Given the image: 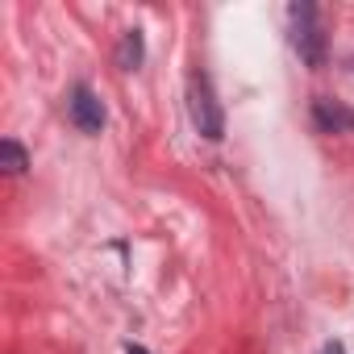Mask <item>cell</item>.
Returning <instances> with one entry per match:
<instances>
[{
    "label": "cell",
    "mask_w": 354,
    "mask_h": 354,
    "mask_svg": "<svg viewBox=\"0 0 354 354\" xmlns=\"http://www.w3.org/2000/svg\"><path fill=\"white\" fill-rule=\"evenodd\" d=\"M313 121L321 133H354V109L333 100V96H317L313 100Z\"/></svg>",
    "instance_id": "obj_4"
},
{
    "label": "cell",
    "mask_w": 354,
    "mask_h": 354,
    "mask_svg": "<svg viewBox=\"0 0 354 354\" xmlns=\"http://www.w3.org/2000/svg\"><path fill=\"white\" fill-rule=\"evenodd\" d=\"M288 21H292V46H296V55L317 71V67H325V30H321V13L313 9V5H292L288 9Z\"/></svg>",
    "instance_id": "obj_1"
},
{
    "label": "cell",
    "mask_w": 354,
    "mask_h": 354,
    "mask_svg": "<svg viewBox=\"0 0 354 354\" xmlns=\"http://www.w3.org/2000/svg\"><path fill=\"white\" fill-rule=\"evenodd\" d=\"M0 167H5L9 175H21V171L30 167V158H26L21 142H13V138H5V142H0Z\"/></svg>",
    "instance_id": "obj_6"
},
{
    "label": "cell",
    "mask_w": 354,
    "mask_h": 354,
    "mask_svg": "<svg viewBox=\"0 0 354 354\" xmlns=\"http://www.w3.org/2000/svg\"><path fill=\"white\" fill-rule=\"evenodd\" d=\"M188 109H192V125L201 129V138L217 142L225 133V117H221V104L213 96V84L205 71H192L188 75Z\"/></svg>",
    "instance_id": "obj_2"
},
{
    "label": "cell",
    "mask_w": 354,
    "mask_h": 354,
    "mask_svg": "<svg viewBox=\"0 0 354 354\" xmlns=\"http://www.w3.org/2000/svg\"><path fill=\"white\" fill-rule=\"evenodd\" d=\"M142 55H146L142 30H125V38H121V50H117V63H121L125 71H133V67H142Z\"/></svg>",
    "instance_id": "obj_5"
},
{
    "label": "cell",
    "mask_w": 354,
    "mask_h": 354,
    "mask_svg": "<svg viewBox=\"0 0 354 354\" xmlns=\"http://www.w3.org/2000/svg\"><path fill=\"white\" fill-rule=\"evenodd\" d=\"M321 354H346V346H342V342H325Z\"/></svg>",
    "instance_id": "obj_7"
},
{
    "label": "cell",
    "mask_w": 354,
    "mask_h": 354,
    "mask_svg": "<svg viewBox=\"0 0 354 354\" xmlns=\"http://www.w3.org/2000/svg\"><path fill=\"white\" fill-rule=\"evenodd\" d=\"M125 354H150V350H146V346H133V342H129V346H125Z\"/></svg>",
    "instance_id": "obj_8"
},
{
    "label": "cell",
    "mask_w": 354,
    "mask_h": 354,
    "mask_svg": "<svg viewBox=\"0 0 354 354\" xmlns=\"http://www.w3.org/2000/svg\"><path fill=\"white\" fill-rule=\"evenodd\" d=\"M67 117H71V125H75L80 133H100V129H104V104H100V96H96L88 84H75V88H71V96H67Z\"/></svg>",
    "instance_id": "obj_3"
}]
</instances>
